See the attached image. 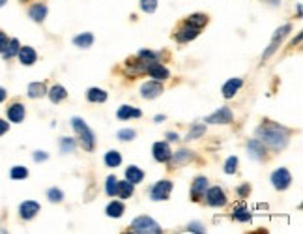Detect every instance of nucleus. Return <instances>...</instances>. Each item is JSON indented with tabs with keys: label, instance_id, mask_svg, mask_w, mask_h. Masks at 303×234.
<instances>
[{
	"label": "nucleus",
	"instance_id": "21",
	"mask_svg": "<svg viewBox=\"0 0 303 234\" xmlns=\"http://www.w3.org/2000/svg\"><path fill=\"white\" fill-rule=\"evenodd\" d=\"M125 180L127 182H131V184H141L143 180H144V173L137 167V165H129L127 167V171H125Z\"/></svg>",
	"mask_w": 303,
	"mask_h": 234
},
{
	"label": "nucleus",
	"instance_id": "6",
	"mask_svg": "<svg viewBox=\"0 0 303 234\" xmlns=\"http://www.w3.org/2000/svg\"><path fill=\"white\" fill-rule=\"evenodd\" d=\"M271 184L275 189H279V191H285V189H288V185L292 184V174L288 169H285V167H281L277 171H273L271 174Z\"/></svg>",
	"mask_w": 303,
	"mask_h": 234
},
{
	"label": "nucleus",
	"instance_id": "10",
	"mask_svg": "<svg viewBox=\"0 0 303 234\" xmlns=\"http://www.w3.org/2000/svg\"><path fill=\"white\" fill-rule=\"evenodd\" d=\"M152 156L159 163H167V161L172 160V152H170V146L167 143H156L152 146Z\"/></svg>",
	"mask_w": 303,
	"mask_h": 234
},
{
	"label": "nucleus",
	"instance_id": "32",
	"mask_svg": "<svg viewBox=\"0 0 303 234\" xmlns=\"http://www.w3.org/2000/svg\"><path fill=\"white\" fill-rule=\"evenodd\" d=\"M234 219H238V221H242V223H247V221H251V214H249V210H247V206H238V208L234 210Z\"/></svg>",
	"mask_w": 303,
	"mask_h": 234
},
{
	"label": "nucleus",
	"instance_id": "19",
	"mask_svg": "<svg viewBox=\"0 0 303 234\" xmlns=\"http://www.w3.org/2000/svg\"><path fill=\"white\" fill-rule=\"evenodd\" d=\"M47 6L45 4H34V6H30V10H28V15H30V19L32 21H36V23H43L45 21V17H47Z\"/></svg>",
	"mask_w": 303,
	"mask_h": 234
},
{
	"label": "nucleus",
	"instance_id": "2",
	"mask_svg": "<svg viewBox=\"0 0 303 234\" xmlns=\"http://www.w3.org/2000/svg\"><path fill=\"white\" fill-rule=\"evenodd\" d=\"M71 126H73V131L79 137V141L83 143L85 150L92 152L94 146H96V135H94V131L90 129V126H88L83 118H79V116L71 118Z\"/></svg>",
	"mask_w": 303,
	"mask_h": 234
},
{
	"label": "nucleus",
	"instance_id": "23",
	"mask_svg": "<svg viewBox=\"0 0 303 234\" xmlns=\"http://www.w3.org/2000/svg\"><path fill=\"white\" fill-rule=\"evenodd\" d=\"M124 210H125V206L122 204L120 200H112L109 206L105 208V214H107L109 217H114V219H118V217H122V216H124Z\"/></svg>",
	"mask_w": 303,
	"mask_h": 234
},
{
	"label": "nucleus",
	"instance_id": "48",
	"mask_svg": "<svg viewBox=\"0 0 303 234\" xmlns=\"http://www.w3.org/2000/svg\"><path fill=\"white\" fill-rule=\"evenodd\" d=\"M154 120H156V122H163V120H165V116H161V114H158V116H156Z\"/></svg>",
	"mask_w": 303,
	"mask_h": 234
},
{
	"label": "nucleus",
	"instance_id": "24",
	"mask_svg": "<svg viewBox=\"0 0 303 234\" xmlns=\"http://www.w3.org/2000/svg\"><path fill=\"white\" fill-rule=\"evenodd\" d=\"M66 98H68V90L64 87H60V85H54V87L51 88V92H49V99L53 103H60Z\"/></svg>",
	"mask_w": 303,
	"mask_h": 234
},
{
	"label": "nucleus",
	"instance_id": "15",
	"mask_svg": "<svg viewBox=\"0 0 303 234\" xmlns=\"http://www.w3.org/2000/svg\"><path fill=\"white\" fill-rule=\"evenodd\" d=\"M247 152H249V156L256 161H262L266 158V148H264V144H262L258 139H253V141L247 143Z\"/></svg>",
	"mask_w": 303,
	"mask_h": 234
},
{
	"label": "nucleus",
	"instance_id": "46",
	"mask_svg": "<svg viewBox=\"0 0 303 234\" xmlns=\"http://www.w3.org/2000/svg\"><path fill=\"white\" fill-rule=\"evenodd\" d=\"M6 96H8V92H6V88H2L0 87V103L6 99Z\"/></svg>",
	"mask_w": 303,
	"mask_h": 234
},
{
	"label": "nucleus",
	"instance_id": "4",
	"mask_svg": "<svg viewBox=\"0 0 303 234\" xmlns=\"http://www.w3.org/2000/svg\"><path fill=\"white\" fill-rule=\"evenodd\" d=\"M170 193H172V182L170 180H159L154 184V187L150 189V198L152 200H167L170 197Z\"/></svg>",
	"mask_w": 303,
	"mask_h": 234
},
{
	"label": "nucleus",
	"instance_id": "14",
	"mask_svg": "<svg viewBox=\"0 0 303 234\" xmlns=\"http://www.w3.org/2000/svg\"><path fill=\"white\" fill-rule=\"evenodd\" d=\"M39 210H41L39 208V202H36V200H24L23 204L19 206V216L28 221V219H32L36 216Z\"/></svg>",
	"mask_w": 303,
	"mask_h": 234
},
{
	"label": "nucleus",
	"instance_id": "44",
	"mask_svg": "<svg viewBox=\"0 0 303 234\" xmlns=\"http://www.w3.org/2000/svg\"><path fill=\"white\" fill-rule=\"evenodd\" d=\"M249 191H251L249 184H242V187L238 189V195H240V197H245V195H249Z\"/></svg>",
	"mask_w": 303,
	"mask_h": 234
},
{
	"label": "nucleus",
	"instance_id": "40",
	"mask_svg": "<svg viewBox=\"0 0 303 234\" xmlns=\"http://www.w3.org/2000/svg\"><path fill=\"white\" fill-rule=\"evenodd\" d=\"M236 167H238V158L236 156H231L227 163H225V173L227 174H234L236 173Z\"/></svg>",
	"mask_w": 303,
	"mask_h": 234
},
{
	"label": "nucleus",
	"instance_id": "31",
	"mask_svg": "<svg viewBox=\"0 0 303 234\" xmlns=\"http://www.w3.org/2000/svg\"><path fill=\"white\" fill-rule=\"evenodd\" d=\"M193 152H189V150H178L172 158H174V163L176 165H185V163H189V161L193 160Z\"/></svg>",
	"mask_w": 303,
	"mask_h": 234
},
{
	"label": "nucleus",
	"instance_id": "27",
	"mask_svg": "<svg viewBox=\"0 0 303 234\" xmlns=\"http://www.w3.org/2000/svg\"><path fill=\"white\" fill-rule=\"evenodd\" d=\"M92 43H94V36H92L90 32H85V34H79V36L73 37V45H77V47H81V49L90 47Z\"/></svg>",
	"mask_w": 303,
	"mask_h": 234
},
{
	"label": "nucleus",
	"instance_id": "28",
	"mask_svg": "<svg viewBox=\"0 0 303 234\" xmlns=\"http://www.w3.org/2000/svg\"><path fill=\"white\" fill-rule=\"evenodd\" d=\"M133 191H135V187L131 182H118V187H116V195L120 198H129L131 195H133Z\"/></svg>",
	"mask_w": 303,
	"mask_h": 234
},
{
	"label": "nucleus",
	"instance_id": "41",
	"mask_svg": "<svg viewBox=\"0 0 303 234\" xmlns=\"http://www.w3.org/2000/svg\"><path fill=\"white\" fill-rule=\"evenodd\" d=\"M187 231H191V233H206V227H204V225H202V223H189V225H187Z\"/></svg>",
	"mask_w": 303,
	"mask_h": 234
},
{
	"label": "nucleus",
	"instance_id": "49",
	"mask_svg": "<svg viewBox=\"0 0 303 234\" xmlns=\"http://www.w3.org/2000/svg\"><path fill=\"white\" fill-rule=\"evenodd\" d=\"M6 2H8V0H0V8H2V6L6 4Z\"/></svg>",
	"mask_w": 303,
	"mask_h": 234
},
{
	"label": "nucleus",
	"instance_id": "36",
	"mask_svg": "<svg viewBox=\"0 0 303 234\" xmlns=\"http://www.w3.org/2000/svg\"><path fill=\"white\" fill-rule=\"evenodd\" d=\"M116 187H118V178H116L114 174L107 176V187H105V191H107L109 197H114V195H116Z\"/></svg>",
	"mask_w": 303,
	"mask_h": 234
},
{
	"label": "nucleus",
	"instance_id": "17",
	"mask_svg": "<svg viewBox=\"0 0 303 234\" xmlns=\"http://www.w3.org/2000/svg\"><path fill=\"white\" fill-rule=\"evenodd\" d=\"M17 56H19V60H21L23 66H32L37 60V53L34 51V47H28V45L21 47L19 53H17Z\"/></svg>",
	"mask_w": 303,
	"mask_h": 234
},
{
	"label": "nucleus",
	"instance_id": "42",
	"mask_svg": "<svg viewBox=\"0 0 303 234\" xmlns=\"http://www.w3.org/2000/svg\"><path fill=\"white\" fill-rule=\"evenodd\" d=\"M47 160H49L47 152H41V150H36V152H34V161H36V163H43V161H47Z\"/></svg>",
	"mask_w": 303,
	"mask_h": 234
},
{
	"label": "nucleus",
	"instance_id": "43",
	"mask_svg": "<svg viewBox=\"0 0 303 234\" xmlns=\"http://www.w3.org/2000/svg\"><path fill=\"white\" fill-rule=\"evenodd\" d=\"M8 41H10V37L6 36L2 30H0V53H4V49H6V45H8Z\"/></svg>",
	"mask_w": 303,
	"mask_h": 234
},
{
	"label": "nucleus",
	"instance_id": "25",
	"mask_svg": "<svg viewBox=\"0 0 303 234\" xmlns=\"http://www.w3.org/2000/svg\"><path fill=\"white\" fill-rule=\"evenodd\" d=\"M86 99L92 103H103V101H107V92L101 88H90L86 92Z\"/></svg>",
	"mask_w": 303,
	"mask_h": 234
},
{
	"label": "nucleus",
	"instance_id": "29",
	"mask_svg": "<svg viewBox=\"0 0 303 234\" xmlns=\"http://www.w3.org/2000/svg\"><path fill=\"white\" fill-rule=\"evenodd\" d=\"M122 163V156L120 152H116V150H109L107 154H105V165L110 167V169H116V167H120Z\"/></svg>",
	"mask_w": 303,
	"mask_h": 234
},
{
	"label": "nucleus",
	"instance_id": "30",
	"mask_svg": "<svg viewBox=\"0 0 303 234\" xmlns=\"http://www.w3.org/2000/svg\"><path fill=\"white\" fill-rule=\"evenodd\" d=\"M185 23H189V25H193V26H196V28H204L206 26V23H208V17L204 15V13H193V15H189L187 17V21Z\"/></svg>",
	"mask_w": 303,
	"mask_h": 234
},
{
	"label": "nucleus",
	"instance_id": "3",
	"mask_svg": "<svg viewBox=\"0 0 303 234\" xmlns=\"http://www.w3.org/2000/svg\"><path fill=\"white\" fill-rule=\"evenodd\" d=\"M131 233L135 234H161V227L159 223H156L150 216H139L135 217L133 223H131Z\"/></svg>",
	"mask_w": 303,
	"mask_h": 234
},
{
	"label": "nucleus",
	"instance_id": "22",
	"mask_svg": "<svg viewBox=\"0 0 303 234\" xmlns=\"http://www.w3.org/2000/svg\"><path fill=\"white\" fill-rule=\"evenodd\" d=\"M45 94H47L45 83H30V85H28V98H32V99L43 98Z\"/></svg>",
	"mask_w": 303,
	"mask_h": 234
},
{
	"label": "nucleus",
	"instance_id": "1",
	"mask_svg": "<svg viewBox=\"0 0 303 234\" xmlns=\"http://www.w3.org/2000/svg\"><path fill=\"white\" fill-rule=\"evenodd\" d=\"M256 137L262 144L273 148V150H283L288 144V137H290V129L283 127L279 124H262L256 129Z\"/></svg>",
	"mask_w": 303,
	"mask_h": 234
},
{
	"label": "nucleus",
	"instance_id": "20",
	"mask_svg": "<svg viewBox=\"0 0 303 234\" xmlns=\"http://www.w3.org/2000/svg\"><path fill=\"white\" fill-rule=\"evenodd\" d=\"M116 116L120 118V120H129V118H141L143 116V111L141 109H137V107H131V105H122L118 112H116Z\"/></svg>",
	"mask_w": 303,
	"mask_h": 234
},
{
	"label": "nucleus",
	"instance_id": "11",
	"mask_svg": "<svg viewBox=\"0 0 303 234\" xmlns=\"http://www.w3.org/2000/svg\"><path fill=\"white\" fill-rule=\"evenodd\" d=\"M208 189V178L206 176H196L193 180V185H191V198L195 202H198L200 198L204 197Z\"/></svg>",
	"mask_w": 303,
	"mask_h": 234
},
{
	"label": "nucleus",
	"instance_id": "39",
	"mask_svg": "<svg viewBox=\"0 0 303 234\" xmlns=\"http://www.w3.org/2000/svg\"><path fill=\"white\" fill-rule=\"evenodd\" d=\"M116 137H118L120 141H124V143H127V141H133L135 137H137V133H135V129H129V127H127V129H120Z\"/></svg>",
	"mask_w": 303,
	"mask_h": 234
},
{
	"label": "nucleus",
	"instance_id": "34",
	"mask_svg": "<svg viewBox=\"0 0 303 234\" xmlns=\"http://www.w3.org/2000/svg\"><path fill=\"white\" fill-rule=\"evenodd\" d=\"M206 133V126H200V124H195L193 127H191V131L185 135V141H195V139H198V137H202Z\"/></svg>",
	"mask_w": 303,
	"mask_h": 234
},
{
	"label": "nucleus",
	"instance_id": "38",
	"mask_svg": "<svg viewBox=\"0 0 303 234\" xmlns=\"http://www.w3.org/2000/svg\"><path fill=\"white\" fill-rule=\"evenodd\" d=\"M141 10L146 13H154L158 10V0H141Z\"/></svg>",
	"mask_w": 303,
	"mask_h": 234
},
{
	"label": "nucleus",
	"instance_id": "47",
	"mask_svg": "<svg viewBox=\"0 0 303 234\" xmlns=\"http://www.w3.org/2000/svg\"><path fill=\"white\" fill-rule=\"evenodd\" d=\"M167 139H169V141H178V133H172V131H170V133H167Z\"/></svg>",
	"mask_w": 303,
	"mask_h": 234
},
{
	"label": "nucleus",
	"instance_id": "33",
	"mask_svg": "<svg viewBox=\"0 0 303 234\" xmlns=\"http://www.w3.org/2000/svg\"><path fill=\"white\" fill-rule=\"evenodd\" d=\"M75 148H77L75 139H71V137H64V139H60V152H62V154H70V152H75Z\"/></svg>",
	"mask_w": 303,
	"mask_h": 234
},
{
	"label": "nucleus",
	"instance_id": "35",
	"mask_svg": "<svg viewBox=\"0 0 303 234\" xmlns=\"http://www.w3.org/2000/svg\"><path fill=\"white\" fill-rule=\"evenodd\" d=\"M10 176H12V180H24V178H28V169L23 165H15L10 171Z\"/></svg>",
	"mask_w": 303,
	"mask_h": 234
},
{
	"label": "nucleus",
	"instance_id": "37",
	"mask_svg": "<svg viewBox=\"0 0 303 234\" xmlns=\"http://www.w3.org/2000/svg\"><path fill=\"white\" fill-rule=\"evenodd\" d=\"M47 198L51 202H62L64 200V193L58 187H51V189H47Z\"/></svg>",
	"mask_w": 303,
	"mask_h": 234
},
{
	"label": "nucleus",
	"instance_id": "13",
	"mask_svg": "<svg viewBox=\"0 0 303 234\" xmlns=\"http://www.w3.org/2000/svg\"><path fill=\"white\" fill-rule=\"evenodd\" d=\"M200 34V28H196V26L189 25V23H185V25L174 34L176 36V39L178 41H182V43H185V41H191V39H195V37Z\"/></svg>",
	"mask_w": 303,
	"mask_h": 234
},
{
	"label": "nucleus",
	"instance_id": "26",
	"mask_svg": "<svg viewBox=\"0 0 303 234\" xmlns=\"http://www.w3.org/2000/svg\"><path fill=\"white\" fill-rule=\"evenodd\" d=\"M19 49H21V43H19V39H10L8 41V45H6V49H4V58L6 60H10V58H13V56H17V53H19Z\"/></svg>",
	"mask_w": 303,
	"mask_h": 234
},
{
	"label": "nucleus",
	"instance_id": "5",
	"mask_svg": "<svg viewBox=\"0 0 303 234\" xmlns=\"http://www.w3.org/2000/svg\"><path fill=\"white\" fill-rule=\"evenodd\" d=\"M290 30H292V26L290 25H283L281 28H277L275 32H273V37H271V43L267 45V49L266 53L262 54V60H267L275 51H277V47H279V43L283 41V37L286 36V34H290Z\"/></svg>",
	"mask_w": 303,
	"mask_h": 234
},
{
	"label": "nucleus",
	"instance_id": "8",
	"mask_svg": "<svg viewBox=\"0 0 303 234\" xmlns=\"http://www.w3.org/2000/svg\"><path fill=\"white\" fill-rule=\"evenodd\" d=\"M206 202L210 206H225L227 195L221 187H210V189H206Z\"/></svg>",
	"mask_w": 303,
	"mask_h": 234
},
{
	"label": "nucleus",
	"instance_id": "12",
	"mask_svg": "<svg viewBox=\"0 0 303 234\" xmlns=\"http://www.w3.org/2000/svg\"><path fill=\"white\" fill-rule=\"evenodd\" d=\"M141 94L146 99H154L163 94V87H161V81H148L141 87Z\"/></svg>",
	"mask_w": 303,
	"mask_h": 234
},
{
	"label": "nucleus",
	"instance_id": "50",
	"mask_svg": "<svg viewBox=\"0 0 303 234\" xmlns=\"http://www.w3.org/2000/svg\"><path fill=\"white\" fill-rule=\"evenodd\" d=\"M21 2H28V0H21Z\"/></svg>",
	"mask_w": 303,
	"mask_h": 234
},
{
	"label": "nucleus",
	"instance_id": "18",
	"mask_svg": "<svg viewBox=\"0 0 303 234\" xmlns=\"http://www.w3.org/2000/svg\"><path fill=\"white\" fill-rule=\"evenodd\" d=\"M8 118H10V122L13 124H19L24 120V105L23 103H12L10 107H8Z\"/></svg>",
	"mask_w": 303,
	"mask_h": 234
},
{
	"label": "nucleus",
	"instance_id": "45",
	"mask_svg": "<svg viewBox=\"0 0 303 234\" xmlns=\"http://www.w3.org/2000/svg\"><path fill=\"white\" fill-rule=\"evenodd\" d=\"M8 129H10V124L0 118V137L4 135V133H8Z\"/></svg>",
	"mask_w": 303,
	"mask_h": 234
},
{
	"label": "nucleus",
	"instance_id": "16",
	"mask_svg": "<svg viewBox=\"0 0 303 234\" xmlns=\"http://www.w3.org/2000/svg\"><path fill=\"white\" fill-rule=\"evenodd\" d=\"M243 81L240 79V77H234V79H229L225 85H223V98L231 99L234 98L236 94H238V90L242 88Z\"/></svg>",
	"mask_w": 303,
	"mask_h": 234
},
{
	"label": "nucleus",
	"instance_id": "7",
	"mask_svg": "<svg viewBox=\"0 0 303 234\" xmlns=\"http://www.w3.org/2000/svg\"><path fill=\"white\" fill-rule=\"evenodd\" d=\"M234 120V114L229 107H221L217 111L214 112V114H210L204 118V122L206 124H219V126H225V124H232Z\"/></svg>",
	"mask_w": 303,
	"mask_h": 234
},
{
	"label": "nucleus",
	"instance_id": "9",
	"mask_svg": "<svg viewBox=\"0 0 303 234\" xmlns=\"http://www.w3.org/2000/svg\"><path fill=\"white\" fill-rule=\"evenodd\" d=\"M146 73L150 75V77H154L156 81H167L170 77V72L163 66V64H159L158 60L150 62L148 64V70H146Z\"/></svg>",
	"mask_w": 303,
	"mask_h": 234
}]
</instances>
